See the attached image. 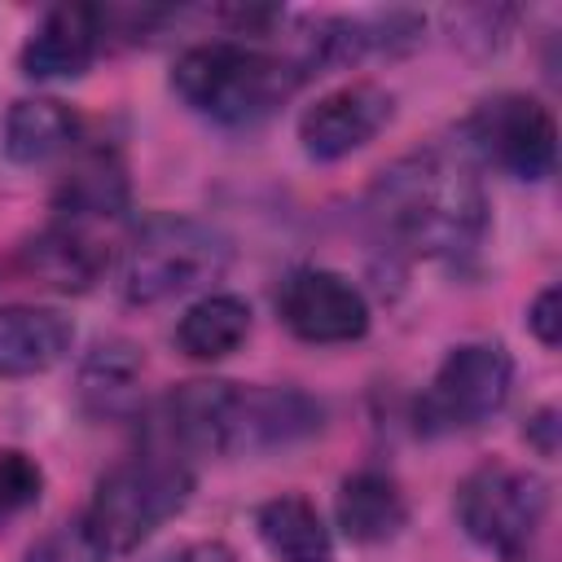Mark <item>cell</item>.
I'll return each instance as SVG.
<instances>
[{"mask_svg":"<svg viewBox=\"0 0 562 562\" xmlns=\"http://www.w3.org/2000/svg\"><path fill=\"white\" fill-rule=\"evenodd\" d=\"M369 215L408 255L465 259L487 233V193L461 154L417 149L373 180Z\"/></svg>","mask_w":562,"mask_h":562,"instance_id":"6da1fadb","label":"cell"},{"mask_svg":"<svg viewBox=\"0 0 562 562\" xmlns=\"http://www.w3.org/2000/svg\"><path fill=\"white\" fill-rule=\"evenodd\" d=\"M307 75L299 70L294 57L268 53L259 44L246 40H211V44H193L176 57L171 70V88L176 97L224 127H246L268 119L281 101L294 97V88Z\"/></svg>","mask_w":562,"mask_h":562,"instance_id":"7a4b0ae2","label":"cell"},{"mask_svg":"<svg viewBox=\"0 0 562 562\" xmlns=\"http://www.w3.org/2000/svg\"><path fill=\"white\" fill-rule=\"evenodd\" d=\"M233 259V246L224 233H215L211 224L193 220V215H149L140 220V228L132 233L127 250H123V299L136 307L189 294L198 285H211L215 277H224Z\"/></svg>","mask_w":562,"mask_h":562,"instance_id":"3957f363","label":"cell"},{"mask_svg":"<svg viewBox=\"0 0 562 562\" xmlns=\"http://www.w3.org/2000/svg\"><path fill=\"white\" fill-rule=\"evenodd\" d=\"M193 496V470L189 461L149 448L123 465H114L92 496V509L83 514L110 553H127L145 544L162 522H171Z\"/></svg>","mask_w":562,"mask_h":562,"instance_id":"277c9868","label":"cell"},{"mask_svg":"<svg viewBox=\"0 0 562 562\" xmlns=\"http://www.w3.org/2000/svg\"><path fill=\"white\" fill-rule=\"evenodd\" d=\"M452 509L474 544H483L501 562H531L549 514V487L531 470H518L509 461H487L457 483Z\"/></svg>","mask_w":562,"mask_h":562,"instance_id":"5b68a950","label":"cell"},{"mask_svg":"<svg viewBox=\"0 0 562 562\" xmlns=\"http://www.w3.org/2000/svg\"><path fill=\"white\" fill-rule=\"evenodd\" d=\"M514 386V360L501 342H461L443 356L417 400L422 435H457L496 417Z\"/></svg>","mask_w":562,"mask_h":562,"instance_id":"8992f818","label":"cell"},{"mask_svg":"<svg viewBox=\"0 0 562 562\" xmlns=\"http://www.w3.org/2000/svg\"><path fill=\"white\" fill-rule=\"evenodd\" d=\"M470 145L514 180H544L558 162V123L527 92H496L465 119Z\"/></svg>","mask_w":562,"mask_h":562,"instance_id":"52a82bcc","label":"cell"},{"mask_svg":"<svg viewBox=\"0 0 562 562\" xmlns=\"http://www.w3.org/2000/svg\"><path fill=\"white\" fill-rule=\"evenodd\" d=\"M391 114H395V97L373 79H356V83L325 92L321 101L303 110L299 145L312 162H338L364 149L391 123Z\"/></svg>","mask_w":562,"mask_h":562,"instance_id":"ba28073f","label":"cell"},{"mask_svg":"<svg viewBox=\"0 0 562 562\" xmlns=\"http://www.w3.org/2000/svg\"><path fill=\"white\" fill-rule=\"evenodd\" d=\"M277 312L285 321V329L303 342L316 347H334V342H356L369 329V303L364 294L329 268H303L294 272L281 294H277Z\"/></svg>","mask_w":562,"mask_h":562,"instance_id":"9c48e42d","label":"cell"},{"mask_svg":"<svg viewBox=\"0 0 562 562\" xmlns=\"http://www.w3.org/2000/svg\"><path fill=\"white\" fill-rule=\"evenodd\" d=\"M325 408L299 386H237L228 400L224 457L233 452H272L316 435Z\"/></svg>","mask_w":562,"mask_h":562,"instance_id":"30bf717a","label":"cell"},{"mask_svg":"<svg viewBox=\"0 0 562 562\" xmlns=\"http://www.w3.org/2000/svg\"><path fill=\"white\" fill-rule=\"evenodd\" d=\"M110 22L97 4H57L40 18V26L26 35L18 66L31 79H75L83 75L97 53L105 48Z\"/></svg>","mask_w":562,"mask_h":562,"instance_id":"8fae6325","label":"cell"},{"mask_svg":"<svg viewBox=\"0 0 562 562\" xmlns=\"http://www.w3.org/2000/svg\"><path fill=\"white\" fill-rule=\"evenodd\" d=\"M22 268L53 290L79 294V290H92L101 281V272L110 268V250L101 246V237L88 224L53 220L48 228H40L22 246Z\"/></svg>","mask_w":562,"mask_h":562,"instance_id":"7c38bea8","label":"cell"},{"mask_svg":"<svg viewBox=\"0 0 562 562\" xmlns=\"http://www.w3.org/2000/svg\"><path fill=\"white\" fill-rule=\"evenodd\" d=\"M75 347V325L57 307H0V378H35L61 364Z\"/></svg>","mask_w":562,"mask_h":562,"instance_id":"4fadbf2b","label":"cell"},{"mask_svg":"<svg viewBox=\"0 0 562 562\" xmlns=\"http://www.w3.org/2000/svg\"><path fill=\"white\" fill-rule=\"evenodd\" d=\"M334 514H338L342 536L356 540V544H386L408 522L404 492L382 470H356V474H347L342 487H338Z\"/></svg>","mask_w":562,"mask_h":562,"instance_id":"5bb4252c","label":"cell"},{"mask_svg":"<svg viewBox=\"0 0 562 562\" xmlns=\"http://www.w3.org/2000/svg\"><path fill=\"white\" fill-rule=\"evenodd\" d=\"M127 167L114 149H92L83 154L57 184V198H53V211L57 220H70V224H97V220H114L127 211Z\"/></svg>","mask_w":562,"mask_h":562,"instance_id":"9a60e30c","label":"cell"},{"mask_svg":"<svg viewBox=\"0 0 562 562\" xmlns=\"http://www.w3.org/2000/svg\"><path fill=\"white\" fill-rule=\"evenodd\" d=\"M255 531L277 562H329L334 558V536L321 509L299 492L263 501L255 514Z\"/></svg>","mask_w":562,"mask_h":562,"instance_id":"2e32d148","label":"cell"},{"mask_svg":"<svg viewBox=\"0 0 562 562\" xmlns=\"http://www.w3.org/2000/svg\"><path fill=\"white\" fill-rule=\"evenodd\" d=\"M145 360L127 338L97 342L79 364V400L92 417H127L140 404Z\"/></svg>","mask_w":562,"mask_h":562,"instance_id":"e0dca14e","label":"cell"},{"mask_svg":"<svg viewBox=\"0 0 562 562\" xmlns=\"http://www.w3.org/2000/svg\"><path fill=\"white\" fill-rule=\"evenodd\" d=\"M79 140V114L53 97H22L4 114V154L22 167L48 162Z\"/></svg>","mask_w":562,"mask_h":562,"instance_id":"ac0fdd59","label":"cell"},{"mask_svg":"<svg viewBox=\"0 0 562 562\" xmlns=\"http://www.w3.org/2000/svg\"><path fill=\"white\" fill-rule=\"evenodd\" d=\"M250 334V307L237 294H202L176 325V342L193 360H224Z\"/></svg>","mask_w":562,"mask_h":562,"instance_id":"d6986e66","label":"cell"},{"mask_svg":"<svg viewBox=\"0 0 562 562\" xmlns=\"http://www.w3.org/2000/svg\"><path fill=\"white\" fill-rule=\"evenodd\" d=\"M105 558H110V549H105V540L97 536V527L88 518L57 522L26 553V562H105Z\"/></svg>","mask_w":562,"mask_h":562,"instance_id":"ffe728a7","label":"cell"},{"mask_svg":"<svg viewBox=\"0 0 562 562\" xmlns=\"http://www.w3.org/2000/svg\"><path fill=\"white\" fill-rule=\"evenodd\" d=\"M44 492V470L35 457H26L22 448H4L0 452V527L18 514H26Z\"/></svg>","mask_w":562,"mask_h":562,"instance_id":"44dd1931","label":"cell"},{"mask_svg":"<svg viewBox=\"0 0 562 562\" xmlns=\"http://www.w3.org/2000/svg\"><path fill=\"white\" fill-rule=\"evenodd\" d=\"M527 329L544 347H558V338H562V294H558V285H544L536 294V303L527 307Z\"/></svg>","mask_w":562,"mask_h":562,"instance_id":"7402d4cb","label":"cell"},{"mask_svg":"<svg viewBox=\"0 0 562 562\" xmlns=\"http://www.w3.org/2000/svg\"><path fill=\"white\" fill-rule=\"evenodd\" d=\"M162 562H237V553L224 540H193V544L171 549Z\"/></svg>","mask_w":562,"mask_h":562,"instance_id":"603a6c76","label":"cell"},{"mask_svg":"<svg viewBox=\"0 0 562 562\" xmlns=\"http://www.w3.org/2000/svg\"><path fill=\"white\" fill-rule=\"evenodd\" d=\"M527 439L540 448V457H553V452H558V413H553V408H540V413L527 422Z\"/></svg>","mask_w":562,"mask_h":562,"instance_id":"cb8c5ba5","label":"cell"}]
</instances>
